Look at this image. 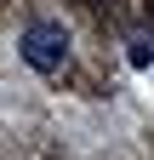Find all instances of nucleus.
I'll list each match as a JSON object with an SVG mask.
<instances>
[{
    "instance_id": "nucleus-2",
    "label": "nucleus",
    "mask_w": 154,
    "mask_h": 160,
    "mask_svg": "<svg viewBox=\"0 0 154 160\" xmlns=\"http://www.w3.org/2000/svg\"><path fill=\"white\" fill-rule=\"evenodd\" d=\"M126 63H131V69H148V63H154V40H131Z\"/></svg>"
},
{
    "instance_id": "nucleus-1",
    "label": "nucleus",
    "mask_w": 154,
    "mask_h": 160,
    "mask_svg": "<svg viewBox=\"0 0 154 160\" xmlns=\"http://www.w3.org/2000/svg\"><path fill=\"white\" fill-rule=\"evenodd\" d=\"M17 52H23V63L34 74H63V63H69V34H63V23H29L23 40H17Z\"/></svg>"
}]
</instances>
